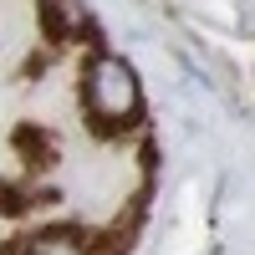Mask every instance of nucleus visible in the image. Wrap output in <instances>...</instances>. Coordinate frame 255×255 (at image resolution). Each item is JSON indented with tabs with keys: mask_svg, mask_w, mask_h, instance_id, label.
Returning a JSON list of instances; mask_svg holds the SVG:
<instances>
[{
	"mask_svg": "<svg viewBox=\"0 0 255 255\" xmlns=\"http://www.w3.org/2000/svg\"><path fill=\"white\" fill-rule=\"evenodd\" d=\"M77 92H82V113H87L97 128H133L143 113V82L133 72V61L118 51H87L77 72Z\"/></svg>",
	"mask_w": 255,
	"mask_h": 255,
	"instance_id": "nucleus-1",
	"label": "nucleus"
},
{
	"mask_svg": "<svg viewBox=\"0 0 255 255\" xmlns=\"http://www.w3.org/2000/svg\"><path fill=\"white\" fill-rule=\"evenodd\" d=\"M41 31H46L56 46H72L92 31V10L87 0H41Z\"/></svg>",
	"mask_w": 255,
	"mask_h": 255,
	"instance_id": "nucleus-2",
	"label": "nucleus"
},
{
	"mask_svg": "<svg viewBox=\"0 0 255 255\" xmlns=\"http://www.w3.org/2000/svg\"><path fill=\"white\" fill-rule=\"evenodd\" d=\"M20 255H92V245L77 235V230H41L20 245Z\"/></svg>",
	"mask_w": 255,
	"mask_h": 255,
	"instance_id": "nucleus-3",
	"label": "nucleus"
}]
</instances>
